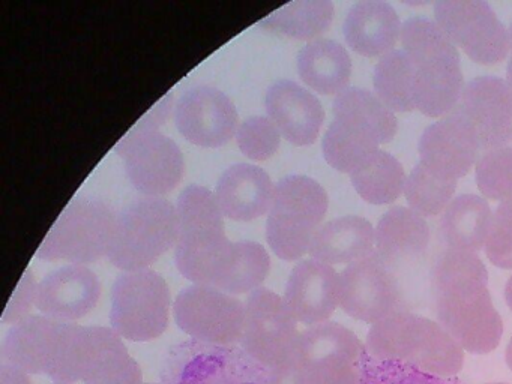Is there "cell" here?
Here are the masks:
<instances>
[{
  "label": "cell",
  "instance_id": "4",
  "mask_svg": "<svg viewBox=\"0 0 512 384\" xmlns=\"http://www.w3.org/2000/svg\"><path fill=\"white\" fill-rule=\"evenodd\" d=\"M367 347L343 324L326 321L301 332L292 357L272 369L269 384H359Z\"/></svg>",
  "mask_w": 512,
  "mask_h": 384
},
{
  "label": "cell",
  "instance_id": "45",
  "mask_svg": "<svg viewBox=\"0 0 512 384\" xmlns=\"http://www.w3.org/2000/svg\"><path fill=\"white\" fill-rule=\"evenodd\" d=\"M508 33H509V44H511V54H512V24H511V27H509Z\"/></svg>",
  "mask_w": 512,
  "mask_h": 384
},
{
  "label": "cell",
  "instance_id": "14",
  "mask_svg": "<svg viewBox=\"0 0 512 384\" xmlns=\"http://www.w3.org/2000/svg\"><path fill=\"white\" fill-rule=\"evenodd\" d=\"M176 324L196 341L238 345L244 333L245 303L209 285H191L173 303Z\"/></svg>",
  "mask_w": 512,
  "mask_h": 384
},
{
  "label": "cell",
  "instance_id": "48",
  "mask_svg": "<svg viewBox=\"0 0 512 384\" xmlns=\"http://www.w3.org/2000/svg\"><path fill=\"white\" fill-rule=\"evenodd\" d=\"M145 384H148V383H145Z\"/></svg>",
  "mask_w": 512,
  "mask_h": 384
},
{
  "label": "cell",
  "instance_id": "19",
  "mask_svg": "<svg viewBox=\"0 0 512 384\" xmlns=\"http://www.w3.org/2000/svg\"><path fill=\"white\" fill-rule=\"evenodd\" d=\"M101 291L97 273L82 264H68L38 284L35 306L52 320L73 323L98 305Z\"/></svg>",
  "mask_w": 512,
  "mask_h": 384
},
{
  "label": "cell",
  "instance_id": "29",
  "mask_svg": "<svg viewBox=\"0 0 512 384\" xmlns=\"http://www.w3.org/2000/svg\"><path fill=\"white\" fill-rule=\"evenodd\" d=\"M490 206L484 198L464 194L446 207L440 222L443 240L448 248L476 252L485 245L491 222Z\"/></svg>",
  "mask_w": 512,
  "mask_h": 384
},
{
  "label": "cell",
  "instance_id": "1",
  "mask_svg": "<svg viewBox=\"0 0 512 384\" xmlns=\"http://www.w3.org/2000/svg\"><path fill=\"white\" fill-rule=\"evenodd\" d=\"M436 315L443 329L473 354L499 347L503 321L491 302L488 272L476 252L448 248L431 270Z\"/></svg>",
  "mask_w": 512,
  "mask_h": 384
},
{
  "label": "cell",
  "instance_id": "30",
  "mask_svg": "<svg viewBox=\"0 0 512 384\" xmlns=\"http://www.w3.org/2000/svg\"><path fill=\"white\" fill-rule=\"evenodd\" d=\"M271 270L268 251L257 242H232L211 287L238 296L260 288Z\"/></svg>",
  "mask_w": 512,
  "mask_h": 384
},
{
  "label": "cell",
  "instance_id": "44",
  "mask_svg": "<svg viewBox=\"0 0 512 384\" xmlns=\"http://www.w3.org/2000/svg\"><path fill=\"white\" fill-rule=\"evenodd\" d=\"M506 81H508L509 87L512 89V54L508 62V68H506Z\"/></svg>",
  "mask_w": 512,
  "mask_h": 384
},
{
  "label": "cell",
  "instance_id": "10",
  "mask_svg": "<svg viewBox=\"0 0 512 384\" xmlns=\"http://www.w3.org/2000/svg\"><path fill=\"white\" fill-rule=\"evenodd\" d=\"M116 215L100 198H74L44 237L37 257L82 266L100 260L109 252Z\"/></svg>",
  "mask_w": 512,
  "mask_h": 384
},
{
  "label": "cell",
  "instance_id": "12",
  "mask_svg": "<svg viewBox=\"0 0 512 384\" xmlns=\"http://www.w3.org/2000/svg\"><path fill=\"white\" fill-rule=\"evenodd\" d=\"M286 300L268 288H257L245 300L241 347L272 371L292 357L301 332Z\"/></svg>",
  "mask_w": 512,
  "mask_h": 384
},
{
  "label": "cell",
  "instance_id": "25",
  "mask_svg": "<svg viewBox=\"0 0 512 384\" xmlns=\"http://www.w3.org/2000/svg\"><path fill=\"white\" fill-rule=\"evenodd\" d=\"M383 143L373 126L344 113H334L323 138V156L326 162L341 173L350 174L364 167Z\"/></svg>",
  "mask_w": 512,
  "mask_h": 384
},
{
  "label": "cell",
  "instance_id": "46",
  "mask_svg": "<svg viewBox=\"0 0 512 384\" xmlns=\"http://www.w3.org/2000/svg\"><path fill=\"white\" fill-rule=\"evenodd\" d=\"M488 384H508V383H488Z\"/></svg>",
  "mask_w": 512,
  "mask_h": 384
},
{
  "label": "cell",
  "instance_id": "17",
  "mask_svg": "<svg viewBox=\"0 0 512 384\" xmlns=\"http://www.w3.org/2000/svg\"><path fill=\"white\" fill-rule=\"evenodd\" d=\"M458 113L478 135L481 149L506 147L512 138V89L491 75L473 78L464 87Z\"/></svg>",
  "mask_w": 512,
  "mask_h": 384
},
{
  "label": "cell",
  "instance_id": "32",
  "mask_svg": "<svg viewBox=\"0 0 512 384\" xmlns=\"http://www.w3.org/2000/svg\"><path fill=\"white\" fill-rule=\"evenodd\" d=\"M353 188L367 203L391 204L406 188V171L391 153L379 150L364 167L350 176Z\"/></svg>",
  "mask_w": 512,
  "mask_h": 384
},
{
  "label": "cell",
  "instance_id": "16",
  "mask_svg": "<svg viewBox=\"0 0 512 384\" xmlns=\"http://www.w3.org/2000/svg\"><path fill=\"white\" fill-rule=\"evenodd\" d=\"M178 131L190 143L217 149L229 143L238 132V111L232 99L217 87L188 89L175 108Z\"/></svg>",
  "mask_w": 512,
  "mask_h": 384
},
{
  "label": "cell",
  "instance_id": "31",
  "mask_svg": "<svg viewBox=\"0 0 512 384\" xmlns=\"http://www.w3.org/2000/svg\"><path fill=\"white\" fill-rule=\"evenodd\" d=\"M334 20L331 0H296L260 20L259 26L275 35L298 41H314Z\"/></svg>",
  "mask_w": 512,
  "mask_h": 384
},
{
  "label": "cell",
  "instance_id": "9",
  "mask_svg": "<svg viewBox=\"0 0 512 384\" xmlns=\"http://www.w3.org/2000/svg\"><path fill=\"white\" fill-rule=\"evenodd\" d=\"M161 384H269L271 371L241 345L188 339L164 354Z\"/></svg>",
  "mask_w": 512,
  "mask_h": 384
},
{
  "label": "cell",
  "instance_id": "18",
  "mask_svg": "<svg viewBox=\"0 0 512 384\" xmlns=\"http://www.w3.org/2000/svg\"><path fill=\"white\" fill-rule=\"evenodd\" d=\"M478 135L458 111L428 126L419 140L421 164L443 179L466 176L478 158Z\"/></svg>",
  "mask_w": 512,
  "mask_h": 384
},
{
  "label": "cell",
  "instance_id": "6",
  "mask_svg": "<svg viewBox=\"0 0 512 384\" xmlns=\"http://www.w3.org/2000/svg\"><path fill=\"white\" fill-rule=\"evenodd\" d=\"M172 102L170 93L115 146L116 152L124 156L131 185L146 197H161L173 191L184 177L181 149L172 138L158 131V126L170 116Z\"/></svg>",
  "mask_w": 512,
  "mask_h": 384
},
{
  "label": "cell",
  "instance_id": "26",
  "mask_svg": "<svg viewBox=\"0 0 512 384\" xmlns=\"http://www.w3.org/2000/svg\"><path fill=\"white\" fill-rule=\"evenodd\" d=\"M376 231L361 216L332 219L317 230L310 245L313 260L329 264H350L373 254Z\"/></svg>",
  "mask_w": 512,
  "mask_h": 384
},
{
  "label": "cell",
  "instance_id": "42",
  "mask_svg": "<svg viewBox=\"0 0 512 384\" xmlns=\"http://www.w3.org/2000/svg\"><path fill=\"white\" fill-rule=\"evenodd\" d=\"M505 299L506 305H508L509 309L512 311V276L508 279V282H506Z\"/></svg>",
  "mask_w": 512,
  "mask_h": 384
},
{
  "label": "cell",
  "instance_id": "40",
  "mask_svg": "<svg viewBox=\"0 0 512 384\" xmlns=\"http://www.w3.org/2000/svg\"><path fill=\"white\" fill-rule=\"evenodd\" d=\"M37 288L38 285L35 284L31 270H26L22 281L19 282L10 302H8L7 309H5L4 323L16 324L23 318L29 317V311L37 299Z\"/></svg>",
  "mask_w": 512,
  "mask_h": 384
},
{
  "label": "cell",
  "instance_id": "13",
  "mask_svg": "<svg viewBox=\"0 0 512 384\" xmlns=\"http://www.w3.org/2000/svg\"><path fill=\"white\" fill-rule=\"evenodd\" d=\"M434 17L448 38L479 65H496L511 50L508 29L484 0H439Z\"/></svg>",
  "mask_w": 512,
  "mask_h": 384
},
{
  "label": "cell",
  "instance_id": "8",
  "mask_svg": "<svg viewBox=\"0 0 512 384\" xmlns=\"http://www.w3.org/2000/svg\"><path fill=\"white\" fill-rule=\"evenodd\" d=\"M328 194L311 177L292 174L275 185L266 240L284 261H296L310 251L311 240L328 212Z\"/></svg>",
  "mask_w": 512,
  "mask_h": 384
},
{
  "label": "cell",
  "instance_id": "11",
  "mask_svg": "<svg viewBox=\"0 0 512 384\" xmlns=\"http://www.w3.org/2000/svg\"><path fill=\"white\" fill-rule=\"evenodd\" d=\"M170 300L169 285L155 270L122 273L113 284L112 329L128 341H154L169 326Z\"/></svg>",
  "mask_w": 512,
  "mask_h": 384
},
{
  "label": "cell",
  "instance_id": "34",
  "mask_svg": "<svg viewBox=\"0 0 512 384\" xmlns=\"http://www.w3.org/2000/svg\"><path fill=\"white\" fill-rule=\"evenodd\" d=\"M332 111L350 114L367 125L373 126L383 138V143L394 140L398 131L394 111L386 107L376 93L361 87H347L343 92L338 93L332 104Z\"/></svg>",
  "mask_w": 512,
  "mask_h": 384
},
{
  "label": "cell",
  "instance_id": "15",
  "mask_svg": "<svg viewBox=\"0 0 512 384\" xmlns=\"http://www.w3.org/2000/svg\"><path fill=\"white\" fill-rule=\"evenodd\" d=\"M403 290L395 270L377 252L350 263L340 273V306L365 323H379L403 311Z\"/></svg>",
  "mask_w": 512,
  "mask_h": 384
},
{
  "label": "cell",
  "instance_id": "33",
  "mask_svg": "<svg viewBox=\"0 0 512 384\" xmlns=\"http://www.w3.org/2000/svg\"><path fill=\"white\" fill-rule=\"evenodd\" d=\"M373 83L376 95L392 111L415 110V66L403 50L391 51L379 60Z\"/></svg>",
  "mask_w": 512,
  "mask_h": 384
},
{
  "label": "cell",
  "instance_id": "3",
  "mask_svg": "<svg viewBox=\"0 0 512 384\" xmlns=\"http://www.w3.org/2000/svg\"><path fill=\"white\" fill-rule=\"evenodd\" d=\"M365 347L377 359L400 360L440 377H455L464 365L463 348L439 321L407 311L374 323Z\"/></svg>",
  "mask_w": 512,
  "mask_h": 384
},
{
  "label": "cell",
  "instance_id": "5",
  "mask_svg": "<svg viewBox=\"0 0 512 384\" xmlns=\"http://www.w3.org/2000/svg\"><path fill=\"white\" fill-rule=\"evenodd\" d=\"M176 210L179 219L176 267L193 284L211 287L232 246L217 198L208 188L190 185L179 195Z\"/></svg>",
  "mask_w": 512,
  "mask_h": 384
},
{
  "label": "cell",
  "instance_id": "47",
  "mask_svg": "<svg viewBox=\"0 0 512 384\" xmlns=\"http://www.w3.org/2000/svg\"><path fill=\"white\" fill-rule=\"evenodd\" d=\"M55 384H64V383H55Z\"/></svg>",
  "mask_w": 512,
  "mask_h": 384
},
{
  "label": "cell",
  "instance_id": "7",
  "mask_svg": "<svg viewBox=\"0 0 512 384\" xmlns=\"http://www.w3.org/2000/svg\"><path fill=\"white\" fill-rule=\"evenodd\" d=\"M178 210L166 198L143 197L116 215L110 242V263L125 272L149 269L178 242Z\"/></svg>",
  "mask_w": 512,
  "mask_h": 384
},
{
  "label": "cell",
  "instance_id": "37",
  "mask_svg": "<svg viewBox=\"0 0 512 384\" xmlns=\"http://www.w3.org/2000/svg\"><path fill=\"white\" fill-rule=\"evenodd\" d=\"M478 188L490 200L512 197V147L487 150L476 165Z\"/></svg>",
  "mask_w": 512,
  "mask_h": 384
},
{
  "label": "cell",
  "instance_id": "43",
  "mask_svg": "<svg viewBox=\"0 0 512 384\" xmlns=\"http://www.w3.org/2000/svg\"><path fill=\"white\" fill-rule=\"evenodd\" d=\"M505 359L506 365H508V368L512 371V338L509 339L508 347H506Z\"/></svg>",
  "mask_w": 512,
  "mask_h": 384
},
{
  "label": "cell",
  "instance_id": "28",
  "mask_svg": "<svg viewBox=\"0 0 512 384\" xmlns=\"http://www.w3.org/2000/svg\"><path fill=\"white\" fill-rule=\"evenodd\" d=\"M56 321L46 315H29L13 324L2 344V363L28 374L46 375Z\"/></svg>",
  "mask_w": 512,
  "mask_h": 384
},
{
  "label": "cell",
  "instance_id": "22",
  "mask_svg": "<svg viewBox=\"0 0 512 384\" xmlns=\"http://www.w3.org/2000/svg\"><path fill=\"white\" fill-rule=\"evenodd\" d=\"M274 183L263 168L235 164L224 171L215 189V198L224 218L254 221L271 209Z\"/></svg>",
  "mask_w": 512,
  "mask_h": 384
},
{
  "label": "cell",
  "instance_id": "36",
  "mask_svg": "<svg viewBox=\"0 0 512 384\" xmlns=\"http://www.w3.org/2000/svg\"><path fill=\"white\" fill-rule=\"evenodd\" d=\"M359 384H464L457 377H440L400 360L377 359L368 354Z\"/></svg>",
  "mask_w": 512,
  "mask_h": 384
},
{
  "label": "cell",
  "instance_id": "24",
  "mask_svg": "<svg viewBox=\"0 0 512 384\" xmlns=\"http://www.w3.org/2000/svg\"><path fill=\"white\" fill-rule=\"evenodd\" d=\"M428 243L430 228L410 207H392L377 224L376 252L394 270L421 261Z\"/></svg>",
  "mask_w": 512,
  "mask_h": 384
},
{
  "label": "cell",
  "instance_id": "39",
  "mask_svg": "<svg viewBox=\"0 0 512 384\" xmlns=\"http://www.w3.org/2000/svg\"><path fill=\"white\" fill-rule=\"evenodd\" d=\"M484 248L494 266L512 269V197L494 210Z\"/></svg>",
  "mask_w": 512,
  "mask_h": 384
},
{
  "label": "cell",
  "instance_id": "27",
  "mask_svg": "<svg viewBox=\"0 0 512 384\" xmlns=\"http://www.w3.org/2000/svg\"><path fill=\"white\" fill-rule=\"evenodd\" d=\"M301 80L322 95H338L349 87L352 59L343 45L332 39L308 42L298 54Z\"/></svg>",
  "mask_w": 512,
  "mask_h": 384
},
{
  "label": "cell",
  "instance_id": "38",
  "mask_svg": "<svg viewBox=\"0 0 512 384\" xmlns=\"http://www.w3.org/2000/svg\"><path fill=\"white\" fill-rule=\"evenodd\" d=\"M239 149L253 161H266L277 153L281 134L269 117L254 116L241 123L236 132Z\"/></svg>",
  "mask_w": 512,
  "mask_h": 384
},
{
  "label": "cell",
  "instance_id": "21",
  "mask_svg": "<svg viewBox=\"0 0 512 384\" xmlns=\"http://www.w3.org/2000/svg\"><path fill=\"white\" fill-rule=\"evenodd\" d=\"M265 107L280 134L295 146H311L325 122L322 102L295 81L272 84L266 92Z\"/></svg>",
  "mask_w": 512,
  "mask_h": 384
},
{
  "label": "cell",
  "instance_id": "23",
  "mask_svg": "<svg viewBox=\"0 0 512 384\" xmlns=\"http://www.w3.org/2000/svg\"><path fill=\"white\" fill-rule=\"evenodd\" d=\"M401 29L400 17L389 3L362 0L350 8L343 33L347 44L356 53L365 57H383L394 51Z\"/></svg>",
  "mask_w": 512,
  "mask_h": 384
},
{
  "label": "cell",
  "instance_id": "35",
  "mask_svg": "<svg viewBox=\"0 0 512 384\" xmlns=\"http://www.w3.org/2000/svg\"><path fill=\"white\" fill-rule=\"evenodd\" d=\"M455 188L457 180L443 179L419 162L407 177L404 194L410 209L421 216L433 218L449 206Z\"/></svg>",
  "mask_w": 512,
  "mask_h": 384
},
{
  "label": "cell",
  "instance_id": "41",
  "mask_svg": "<svg viewBox=\"0 0 512 384\" xmlns=\"http://www.w3.org/2000/svg\"><path fill=\"white\" fill-rule=\"evenodd\" d=\"M0 384H32L28 372L16 368V366L2 363L0 365Z\"/></svg>",
  "mask_w": 512,
  "mask_h": 384
},
{
  "label": "cell",
  "instance_id": "20",
  "mask_svg": "<svg viewBox=\"0 0 512 384\" xmlns=\"http://www.w3.org/2000/svg\"><path fill=\"white\" fill-rule=\"evenodd\" d=\"M283 299L299 323H326L340 305V273L313 258L301 261L287 279Z\"/></svg>",
  "mask_w": 512,
  "mask_h": 384
},
{
  "label": "cell",
  "instance_id": "2",
  "mask_svg": "<svg viewBox=\"0 0 512 384\" xmlns=\"http://www.w3.org/2000/svg\"><path fill=\"white\" fill-rule=\"evenodd\" d=\"M400 38L415 66L416 110L428 117L443 116L455 107L466 87L457 45L436 21L425 17L404 21Z\"/></svg>",
  "mask_w": 512,
  "mask_h": 384
}]
</instances>
